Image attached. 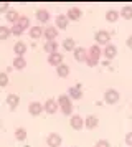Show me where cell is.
<instances>
[{
    "instance_id": "23",
    "label": "cell",
    "mask_w": 132,
    "mask_h": 147,
    "mask_svg": "<svg viewBox=\"0 0 132 147\" xmlns=\"http://www.w3.org/2000/svg\"><path fill=\"white\" fill-rule=\"evenodd\" d=\"M117 18H119V10H109V12L106 13V20L111 22V23L117 22Z\"/></svg>"
},
{
    "instance_id": "10",
    "label": "cell",
    "mask_w": 132,
    "mask_h": 147,
    "mask_svg": "<svg viewBox=\"0 0 132 147\" xmlns=\"http://www.w3.org/2000/svg\"><path fill=\"white\" fill-rule=\"evenodd\" d=\"M68 96L71 98V99H79L81 96H83V91H81V86H73L69 88V91H68Z\"/></svg>"
},
{
    "instance_id": "11",
    "label": "cell",
    "mask_w": 132,
    "mask_h": 147,
    "mask_svg": "<svg viewBox=\"0 0 132 147\" xmlns=\"http://www.w3.org/2000/svg\"><path fill=\"white\" fill-rule=\"evenodd\" d=\"M98 124H99V121H98V117H96V116H88V117H86V121H84L86 129H96V127H98Z\"/></svg>"
},
{
    "instance_id": "3",
    "label": "cell",
    "mask_w": 132,
    "mask_h": 147,
    "mask_svg": "<svg viewBox=\"0 0 132 147\" xmlns=\"http://www.w3.org/2000/svg\"><path fill=\"white\" fill-rule=\"evenodd\" d=\"M109 33L106 32V30H99L98 33H96V41H98V45H109Z\"/></svg>"
},
{
    "instance_id": "33",
    "label": "cell",
    "mask_w": 132,
    "mask_h": 147,
    "mask_svg": "<svg viewBox=\"0 0 132 147\" xmlns=\"http://www.w3.org/2000/svg\"><path fill=\"white\" fill-rule=\"evenodd\" d=\"M86 63H88V66H96V65H98V60H94V58H91V56H88V58H86Z\"/></svg>"
},
{
    "instance_id": "17",
    "label": "cell",
    "mask_w": 132,
    "mask_h": 147,
    "mask_svg": "<svg viewBox=\"0 0 132 147\" xmlns=\"http://www.w3.org/2000/svg\"><path fill=\"white\" fill-rule=\"evenodd\" d=\"M7 20L10 22V23H18V20H20V15H18V12L17 10H8L7 12Z\"/></svg>"
},
{
    "instance_id": "5",
    "label": "cell",
    "mask_w": 132,
    "mask_h": 147,
    "mask_svg": "<svg viewBox=\"0 0 132 147\" xmlns=\"http://www.w3.org/2000/svg\"><path fill=\"white\" fill-rule=\"evenodd\" d=\"M48 63L50 65H53V66H59V65H63V55L61 53H51L50 56H48Z\"/></svg>"
},
{
    "instance_id": "29",
    "label": "cell",
    "mask_w": 132,
    "mask_h": 147,
    "mask_svg": "<svg viewBox=\"0 0 132 147\" xmlns=\"http://www.w3.org/2000/svg\"><path fill=\"white\" fill-rule=\"evenodd\" d=\"M22 30H26L28 28V25H30V20H28V17H20V20H18V23H17Z\"/></svg>"
},
{
    "instance_id": "18",
    "label": "cell",
    "mask_w": 132,
    "mask_h": 147,
    "mask_svg": "<svg viewBox=\"0 0 132 147\" xmlns=\"http://www.w3.org/2000/svg\"><path fill=\"white\" fill-rule=\"evenodd\" d=\"M81 10H79V8H69V10H68V18H69V20H79V18H81Z\"/></svg>"
},
{
    "instance_id": "27",
    "label": "cell",
    "mask_w": 132,
    "mask_h": 147,
    "mask_svg": "<svg viewBox=\"0 0 132 147\" xmlns=\"http://www.w3.org/2000/svg\"><path fill=\"white\" fill-rule=\"evenodd\" d=\"M121 15L124 17L125 20H131V18H132V7H131V5H125V7L121 10Z\"/></svg>"
},
{
    "instance_id": "9",
    "label": "cell",
    "mask_w": 132,
    "mask_h": 147,
    "mask_svg": "<svg viewBox=\"0 0 132 147\" xmlns=\"http://www.w3.org/2000/svg\"><path fill=\"white\" fill-rule=\"evenodd\" d=\"M41 111H43V106H41L40 102H36V101L30 102V106H28V113L32 114V116H40Z\"/></svg>"
},
{
    "instance_id": "32",
    "label": "cell",
    "mask_w": 132,
    "mask_h": 147,
    "mask_svg": "<svg viewBox=\"0 0 132 147\" xmlns=\"http://www.w3.org/2000/svg\"><path fill=\"white\" fill-rule=\"evenodd\" d=\"M7 83H8L7 73H0V86H7Z\"/></svg>"
},
{
    "instance_id": "6",
    "label": "cell",
    "mask_w": 132,
    "mask_h": 147,
    "mask_svg": "<svg viewBox=\"0 0 132 147\" xmlns=\"http://www.w3.org/2000/svg\"><path fill=\"white\" fill-rule=\"evenodd\" d=\"M58 107H59L58 101H55V99H48L45 102V111L48 114H55L56 111H58Z\"/></svg>"
},
{
    "instance_id": "4",
    "label": "cell",
    "mask_w": 132,
    "mask_h": 147,
    "mask_svg": "<svg viewBox=\"0 0 132 147\" xmlns=\"http://www.w3.org/2000/svg\"><path fill=\"white\" fill-rule=\"evenodd\" d=\"M46 142H48V146H50V147H59L63 140H61V136H59V134L53 132V134H50V136H48Z\"/></svg>"
},
{
    "instance_id": "25",
    "label": "cell",
    "mask_w": 132,
    "mask_h": 147,
    "mask_svg": "<svg viewBox=\"0 0 132 147\" xmlns=\"http://www.w3.org/2000/svg\"><path fill=\"white\" fill-rule=\"evenodd\" d=\"M56 71H58V76L66 78V76L69 74V66H68L66 63H63V65H59V66H58V69H56Z\"/></svg>"
},
{
    "instance_id": "15",
    "label": "cell",
    "mask_w": 132,
    "mask_h": 147,
    "mask_svg": "<svg viewBox=\"0 0 132 147\" xmlns=\"http://www.w3.org/2000/svg\"><path fill=\"white\" fill-rule=\"evenodd\" d=\"M13 51L17 56H23L26 53V45L23 41H18V43H15V47H13Z\"/></svg>"
},
{
    "instance_id": "16",
    "label": "cell",
    "mask_w": 132,
    "mask_h": 147,
    "mask_svg": "<svg viewBox=\"0 0 132 147\" xmlns=\"http://www.w3.org/2000/svg\"><path fill=\"white\" fill-rule=\"evenodd\" d=\"M36 18H38V22H41V23L48 22V20H50V13H48V10H45V8L36 10Z\"/></svg>"
},
{
    "instance_id": "26",
    "label": "cell",
    "mask_w": 132,
    "mask_h": 147,
    "mask_svg": "<svg viewBox=\"0 0 132 147\" xmlns=\"http://www.w3.org/2000/svg\"><path fill=\"white\" fill-rule=\"evenodd\" d=\"M63 48H65L66 51H74L76 48H74V40L73 38H66L65 41H63Z\"/></svg>"
},
{
    "instance_id": "34",
    "label": "cell",
    "mask_w": 132,
    "mask_h": 147,
    "mask_svg": "<svg viewBox=\"0 0 132 147\" xmlns=\"http://www.w3.org/2000/svg\"><path fill=\"white\" fill-rule=\"evenodd\" d=\"M96 147H111V144L107 140H98L96 142Z\"/></svg>"
},
{
    "instance_id": "21",
    "label": "cell",
    "mask_w": 132,
    "mask_h": 147,
    "mask_svg": "<svg viewBox=\"0 0 132 147\" xmlns=\"http://www.w3.org/2000/svg\"><path fill=\"white\" fill-rule=\"evenodd\" d=\"M43 48H45V51H48L50 55L56 53V50H58V43H56V41H46Z\"/></svg>"
},
{
    "instance_id": "1",
    "label": "cell",
    "mask_w": 132,
    "mask_h": 147,
    "mask_svg": "<svg viewBox=\"0 0 132 147\" xmlns=\"http://www.w3.org/2000/svg\"><path fill=\"white\" fill-rule=\"evenodd\" d=\"M58 104L61 107V111L65 116H69L73 113V102H71V98L69 96H66V94H61L58 98Z\"/></svg>"
},
{
    "instance_id": "12",
    "label": "cell",
    "mask_w": 132,
    "mask_h": 147,
    "mask_svg": "<svg viewBox=\"0 0 132 147\" xmlns=\"http://www.w3.org/2000/svg\"><path fill=\"white\" fill-rule=\"evenodd\" d=\"M83 126H84L83 117H81V116H73V117H71V127H73V129L79 131V129H83Z\"/></svg>"
},
{
    "instance_id": "22",
    "label": "cell",
    "mask_w": 132,
    "mask_h": 147,
    "mask_svg": "<svg viewBox=\"0 0 132 147\" xmlns=\"http://www.w3.org/2000/svg\"><path fill=\"white\" fill-rule=\"evenodd\" d=\"M43 32H45V30L40 27V25L32 27V28H30V36H32V38H40V36L43 35Z\"/></svg>"
},
{
    "instance_id": "13",
    "label": "cell",
    "mask_w": 132,
    "mask_h": 147,
    "mask_svg": "<svg viewBox=\"0 0 132 147\" xmlns=\"http://www.w3.org/2000/svg\"><path fill=\"white\" fill-rule=\"evenodd\" d=\"M86 58H88V51H86L84 48H76L74 50V60L76 61H86Z\"/></svg>"
},
{
    "instance_id": "36",
    "label": "cell",
    "mask_w": 132,
    "mask_h": 147,
    "mask_svg": "<svg viewBox=\"0 0 132 147\" xmlns=\"http://www.w3.org/2000/svg\"><path fill=\"white\" fill-rule=\"evenodd\" d=\"M8 10V3L7 2H0V12H7Z\"/></svg>"
},
{
    "instance_id": "37",
    "label": "cell",
    "mask_w": 132,
    "mask_h": 147,
    "mask_svg": "<svg viewBox=\"0 0 132 147\" xmlns=\"http://www.w3.org/2000/svg\"><path fill=\"white\" fill-rule=\"evenodd\" d=\"M127 47L132 50V36H129V38H127Z\"/></svg>"
},
{
    "instance_id": "24",
    "label": "cell",
    "mask_w": 132,
    "mask_h": 147,
    "mask_svg": "<svg viewBox=\"0 0 132 147\" xmlns=\"http://www.w3.org/2000/svg\"><path fill=\"white\" fill-rule=\"evenodd\" d=\"M56 27L58 28L68 27V17H66V15H58V17H56Z\"/></svg>"
},
{
    "instance_id": "8",
    "label": "cell",
    "mask_w": 132,
    "mask_h": 147,
    "mask_svg": "<svg viewBox=\"0 0 132 147\" xmlns=\"http://www.w3.org/2000/svg\"><path fill=\"white\" fill-rule=\"evenodd\" d=\"M102 55L106 56V60H112L117 55V48L114 47V45H106V48L102 50Z\"/></svg>"
},
{
    "instance_id": "35",
    "label": "cell",
    "mask_w": 132,
    "mask_h": 147,
    "mask_svg": "<svg viewBox=\"0 0 132 147\" xmlns=\"http://www.w3.org/2000/svg\"><path fill=\"white\" fill-rule=\"evenodd\" d=\"M125 144H127L129 147H132V132L125 134Z\"/></svg>"
},
{
    "instance_id": "14",
    "label": "cell",
    "mask_w": 132,
    "mask_h": 147,
    "mask_svg": "<svg viewBox=\"0 0 132 147\" xmlns=\"http://www.w3.org/2000/svg\"><path fill=\"white\" fill-rule=\"evenodd\" d=\"M18 102H20V98L17 94H8L7 96V104H8L10 109H15V107L18 106Z\"/></svg>"
},
{
    "instance_id": "7",
    "label": "cell",
    "mask_w": 132,
    "mask_h": 147,
    "mask_svg": "<svg viewBox=\"0 0 132 147\" xmlns=\"http://www.w3.org/2000/svg\"><path fill=\"white\" fill-rule=\"evenodd\" d=\"M43 35H45L46 41H55V38L58 36V28H55V27H48V28H45Z\"/></svg>"
},
{
    "instance_id": "20",
    "label": "cell",
    "mask_w": 132,
    "mask_h": 147,
    "mask_svg": "<svg viewBox=\"0 0 132 147\" xmlns=\"http://www.w3.org/2000/svg\"><path fill=\"white\" fill-rule=\"evenodd\" d=\"M26 66V60L23 56H17L15 60H13V68H17V69H23Z\"/></svg>"
},
{
    "instance_id": "30",
    "label": "cell",
    "mask_w": 132,
    "mask_h": 147,
    "mask_svg": "<svg viewBox=\"0 0 132 147\" xmlns=\"http://www.w3.org/2000/svg\"><path fill=\"white\" fill-rule=\"evenodd\" d=\"M10 33H12V32H10V28H8V27H3V25L0 27V40H5V38H8V36H10Z\"/></svg>"
},
{
    "instance_id": "19",
    "label": "cell",
    "mask_w": 132,
    "mask_h": 147,
    "mask_svg": "<svg viewBox=\"0 0 132 147\" xmlns=\"http://www.w3.org/2000/svg\"><path fill=\"white\" fill-rule=\"evenodd\" d=\"M101 53H102V50L99 48V45H92V47L89 48V56H91V58H94V60H99Z\"/></svg>"
},
{
    "instance_id": "2",
    "label": "cell",
    "mask_w": 132,
    "mask_h": 147,
    "mask_svg": "<svg viewBox=\"0 0 132 147\" xmlns=\"http://www.w3.org/2000/svg\"><path fill=\"white\" fill-rule=\"evenodd\" d=\"M104 99H106L107 104H116V102L119 101V93L116 91V89L111 88V89H107V91L104 93Z\"/></svg>"
},
{
    "instance_id": "28",
    "label": "cell",
    "mask_w": 132,
    "mask_h": 147,
    "mask_svg": "<svg viewBox=\"0 0 132 147\" xmlns=\"http://www.w3.org/2000/svg\"><path fill=\"white\" fill-rule=\"evenodd\" d=\"M15 137H17L18 140H26V129L18 127V129L15 131Z\"/></svg>"
},
{
    "instance_id": "31",
    "label": "cell",
    "mask_w": 132,
    "mask_h": 147,
    "mask_svg": "<svg viewBox=\"0 0 132 147\" xmlns=\"http://www.w3.org/2000/svg\"><path fill=\"white\" fill-rule=\"evenodd\" d=\"M10 32H12L13 35H22V33H23V30H22V28H20L18 25H17V23H15V25H12Z\"/></svg>"
}]
</instances>
